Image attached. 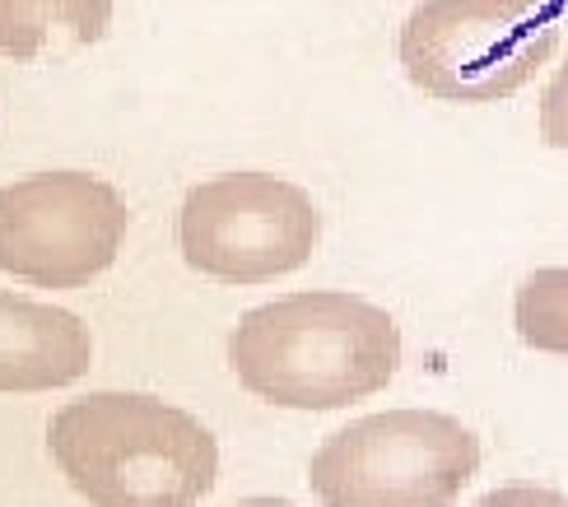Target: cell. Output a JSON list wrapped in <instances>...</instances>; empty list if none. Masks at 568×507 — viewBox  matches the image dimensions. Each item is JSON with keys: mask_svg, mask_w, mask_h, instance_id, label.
<instances>
[{"mask_svg": "<svg viewBox=\"0 0 568 507\" xmlns=\"http://www.w3.org/2000/svg\"><path fill=\"white\" fill-rule=\"evenodd\" d=\"M517 335L540 354H568V265H540L513 303Z\"/></svg>", "mask_w": 568, "mask_h": 507, "instance_id": "obj_9", "label": "cell"}, {"mask_svg": "<svg viewBox=\"0 0 568 507\" xmlns=\"http://www.w3.org/2000/svg\"><path fill=\"white\" fill-rule=\"evenodd\" d=\"M112 23V0H0V57L38 61L93 47Z\"/></svg>", "mask_w": 568, "mask_h": 507, "instance_id": "obj_8", "label": "cell"}, {"mask_svg": "<svg viewBox=\"0 0 568 507\" xmlns=\"http://www.w3.org/2000/svg\"><path fill=\"white\" fill-rule=\"evenodd\" d=\"M47 452L93 507H196L220 479L215 433L145 392L61 405L47 424Z\"/></svg>", "mask_w": 568, "mask_h": 507, "instance_id": "obj_2", "label": "cell"}, {"mask_svg": "<svg viewBox=\"0 0 568 507\" xmlns=\"http://www.w3.org/2000/svg\"><path fill=\"white\" fill-rule=\"evenodd\" d=\"M476 507H568V498L550 485H531V479H513V485L489 489Z\"/></svg>", "mask_w": 568, "mask_h": 507, "instance_id": "obj_11", "label": "cell"}, {"mask_svg": "<svg viewBox=\"0 0 568 507\" xmlns=\"http://www.w3.org/2000/svg\"><path fill=\"white\" fill-rule=\"evenodd\" d=\"M229 364L252 396L280 409H345L377 396L400 368V331L359 294H284L243 312Z\"/></svg>", "mask_w": 568, "mask_h": 507, "instance_id": "obj_1", "label": "cell"}, {"mask_svg": "<svg viewBox=\"0 0 568 507\" xmlns=\"http://www.w3.org/2000/svg\"><path fill=\"white\" fill-rule=\"evenodd\" d=\"M233 507H294V503H284V498H247V503H233Z\"/></svg>", "mask_w": 568, "mask_h": 507, "instance_id": "obj_12", "label": "cell"}, {"mask_svg": "<svg viewBox=\"0 0 568 507\" xmlns=\"http://www.w3.org/2000/svg\"><path fill=\"white\" fill-rule=\"evenodd\" d=\"M178 247L192 271L224 284H266L317 247V205L271 173H224L186 191Z\"/></svg>", "mask_w": 568, "mask_h": 507, "instance_id": "obj_5", "label": "cell"}, {"mask_svg": "<svg viewBox=\"0 0 568 507\" xmlns=\"http://www.w3.org/2000/svg\"><path fill=\"white\" fill-rule=\"evenodd\" d=\"M126 243V201L112 182L57 168L0 191V271L38 288L93 284Z\"/></svg>", "mask_w": 568, "mask_h": 507, "instance_id": "obj_6", "label": "cell"}, {"mask_svg": "<svg viewBox=\"0 0 568 507\" xmlns=\"http://www.w3.org/2000/svg\"><path fill=\"white\" fill-rule=\"evenodd\" d=\"M89 326L65 307L0 288V392H57L89 373Z\"/></svg>", "mask_w": 568, "mask_h": 507, "instance_id": "obj_7", "label": "cell"}, {"mask_svg": "<svg viewBox=\"0 0 568 507\" xmlns=\"http://www.w3.org/2000/svg\"><path fill=\"white\" fill-rule=\"evenodd\" d=\"M559 42L546 0H424L400 29V65L443 103H499L531 84Z\"/></svg>", "mask_w": 568, "mask_h": 507, "instance_id": "obj_4", "label": "cell"}, {"mask_svg": "<svg viewBox=\"0 0 568 507\" xmlns=\"http://www.w3.org/2000/svg\"><path fill=\"white\" fill-rule=\"evenodd\" d=\"M485 462L480 438L443 409L354 419L307 466L322 507H453Z\"/></svg>", "mask_w": 568, "mask_h": 507, "instance_id": "obj_3", "label": "cell"}, {"mask_svg": "<svg viewBox=\"0 0 568 507\" xmlns=\"http://www.w3.org/2000/svg\"><path fill=\"white\" fill-rule=\"evenodd\" d=\"M540 135H546V144L568 154V61L546 84V93H540Z\"/></svg>", "mask_w": 568, "mask_h": 507, "instance_id": "obj_10", "label": "cell"}]
</instances>
